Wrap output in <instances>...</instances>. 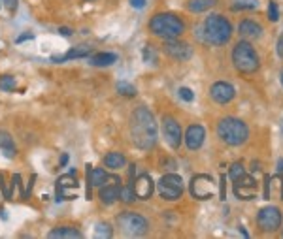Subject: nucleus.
<instances>
[{"label":"nucleus","mask_w":283,"mask_h":239,"mask_svg":"<svg viewBox=\"0 0 283 239\" xmlns=\"http://www.w3.org/2000/svg\"><path fill=\"white\" fill-rule=\"evenodd\" d=\"M130 137L138 149H151L157 143V122L147 108H136L130 115Z\"/></svg>","instance_id":"1"},{"label":"nucleus","mask_w":283,"mask_h":239,"mask_svg":"<svg viewBox=\"0 0 283 239\" xmlns=\"http://www.w3.org/2000/svg\"><path fill=\"white\" fill-rule=\"evenodd\" d=\"M147 26H149L151 34L157 38H163V40H176L185 32V23L181 21V17H178L176 13H170V11L153 15Z\"/></svg>","instance_id":"2"},{"label":"nucleus","mask_w":283,"mask_h":239,"mask_svg":"<svg viewBox=\"0 0 283 239\" xmlns=\"http://www.w3.org/2000/svg\"><path fill=\"white\" fill-rule=\"evenodd\" d=\"M202 38H204V42L212 43V45H225L232 38L231 21L219 13H212L204 21Z\"/></svg>","instance_id":"3"},{"label":"nucleus","mask_w":283,"mask_h":239,"mask_svg":"<svg viewBox=\"0 0 283 239\" xmlns=\"http://www.w3.org/2000/svg\"><path fill=\"white\" fill-rule=\"evenodd\" d=\"M217 134L227 145L238 147L248 141L249 128L244 120L236 119V117H225L217 124Z\"/></svg>","instance_id":"4"},{"label":"nucleus","mask_w":283,"mask_h":239,"mask_svg":"<svg viewBox=\"0 0 283 239\" xmlns=\"http://www.w3.org/2000/svg\"><path fill=\"white\" fill-rule=\"evenodd\" d=\"M232 62H234L236 70L242 72V74H255L259 70V66H261L257 51L246 40H242V42H238L234 45V49H232Z\"/></svg>","instance_id":"5"},{"label":"nucleus","mask_w":283,"mask_h":239,"mask_svg":"<svg viewBox=\"0 0 283 239\" xmlns=\"http://www.w3.org/2000/svg\"><path fill=\"white\" fill-rule=\"evenodd\" d=\"M115 221H117V226L121 228V232L129 238H140L149 228L146 219L142 215L134 213V211H123L121 215H117Z\"/></svg>","instance_id":"6"},{"label":"nucleus","mask_w":283,"mask_h":239,"mask_svg":"<svg viewBox=\"0 0 283 239\" xmlns=\"http://www.w3.org/2000/svg\"><path fill=\"white\" fill-rule=\"evenodd\" d=\"M159 194L163 200H168V202H176L180 200L181 194H183V179L176 173H166L161 177L159 181Z\"/></svg>","instance_id":"7"},{"label":"nucleus","mask_w":283,"mask_h":239,"mask_svg":"<svg viewBox=\"0 0 283 239\" xmlns=\"http://www.w3.org/2000/svg\"><path fill=\"white\" fill-rule=\"evenodd\" d=\"M215 188H217V183L214 181L212 175H206V173L195 175L191 179V183H189V190H191L193 198H197V200H210V198H214Z\"/></svg>","instance_id":"8"},{"label":"nucleus","mask_w":283,"mask_h":239,"mask_svg":"<svg viewBox=\"0 0 283 239\" xmlns=\"http://www.w3.org/2000/svg\"><path fill=\"white\" fill-rule=\"evenodd\" d=\"M282 211L274 205H266L257 215V224L263 232H276L282 226Z\"/></svg>","instance_id":"9"},{"label":"nucleus","mask_w":283,"mask_h":239,"mask_svg":"<svg viewBox=\"0 0 283 239\" xmlns=\"http://www.w3.org/2000/svg\"><path fill=\"white\" fill-rule=\"evenodd\" d=\"M234 194L238 200H253V198H257V192H259V183L255 181V177H251V175H242L240 179L234 181Z\"/></svg>","instance_id":"10"},{"label":"nucleus","mask_w":283,"mask_h":239,"mask_svg":"<svg viewBox=\"0 0 283 239\" xmlns=\"http://www.w3.org/2000/svg\"><path fill=\"white\" fill-rule=\"evenodd\" d=\"M164 53L172 57L174 60H180V62H185L193 57V47L189 45L187 42H181V40H164Z\"/></svg>","instance_id":"11"},{"label":"nucleus","mask_w":283,"mask_h":239,"mask_svg":"<svg viewBox=\"0 0 283 239\" xmlns=\"http://www.w3.org/2000/svg\"><path fill=\"white\" fill-rule=\"evenodd\" d=\"M130 188H132L136 200H149L155 192V183H153V179H151V175L140 173L136 179H132Z\"/></svg>","instance_id":"12"},{"label":"nucleus","mask_w":283,"mask_h":239,"mask_svg":"<svg viewBox=\"0 0 283 239\" xmlns=\"http://www.w3.org/2000/svg\"><path fill=\"white\" fill-rule=\"evenodd\" d=\"M163 136L172 149H178L181 145V126L170 115H166L163 119Z\"/></svg>","instance_id":"13"},{"label":"nucleus","mask_w":283,"mask_h":239,"mask_svg":"<svg viewBox=\"0 0 283 239\" xmlns=\"http://www.w3.org/2000/svg\"><path fill=\"white\" fill-rule=\"evenodd\" d=\"M210 96H212V100L217 104H229L234 100L236 89H234L231 83H227V81H217V83H214L212 89H210Z\"/></svg>","instance_id":"14"},{"label":"nucleus","mask_w":283,"mask_h":239,"mask_svg":"<svg viewBox=\"0 0 283 239\" xmlns=\"http://www.w3.org/2000/svg\"><path fill=\"white\" fill-rule=\"evenodd\" d=\"M119 192H121V183L117 177H110L106 185L100 187V202L104 205H112L119 200Z\"/></svg>","instance_id":"15"},{"label":"nucleus","mask_w":283,"mask_h":239,"mask_svg":"<svg viewBox=\"0 0 283 239\" xmlns=\"http://www.w3.org/2000/svg\"><path fill=\"white\" fill-rule=\"evenodd\" d=\"M204 137H206V132H204V126L200 124H191L185 132V145H187L189 151H198L202 143H204Z\"/></svg>","instance_id":"16"},{"label":"nucleus","mask_w":283,"mask_h":239,"mask_svg":"<svg viewBox=\"0 0 283 239\" xmlns=\"http://www.w3.org/2000/svg\"><path fill=\"white\" fill-rule=\"evenodd\" d=\"M265 198L266 200H283V179L282 173L265 177Z\"/></svg>","instance_id":"17"},{"label":"nucleus","mask_w":283,"mask_h":239,"mask_svg":"<svg viewBox=\"0 0 283 239\" xmlns=\"http://www.w3.org/2000/svg\"><path fill=\"white\" fill-rule=\"evenodd\" d=\"M87 168H89L87 170V200H91V188H100L102 185H106L108 179H110V175L102 168H94V170H91V166H87Z\"/></svg>","instance_id":"18"},{"label":"nucleus","mask_w":283,"mask_h":239,"mask_svg":"<svg viewBox=\"0 0 283 239\" xmlns=\"http://www.w3.org/2000/svg\"><path fill=\"white\" fill-rule=\"evenodd\" d=\"M238 32L244 40H259L263 36V26L251 19H244L238 25Z\"/></svg>","instance_id":"19"},{"label":"nucleus","mask_w":283,"mask_h":239,"mask_svg":"<svg viewBox=\"0 0 283 239\" xmlns=\"http://www.w3.org/2000/svg\"><path fill=\"white\" fill-rule=\"evenodd\" d=\"M89 62L93 66H98V68H104V66H112L117 62V55L115 53H94L89 57Z\"/></svg>","instance_id":"20"},{"label":"nucleus","mask_w":283,"mask_h":239,"mask_svg":"<svg viewBox=\"0 0 283 239\" xmlns=\"http://www.w3.org/2000/svg\"><path fill=\"white\" fill-rule=\"evenodd\" d=\"M0 149H2V154H4L6 158H13V156L17 154L13 137L9 136L8 132H4V130H0Z\"/></svg>","instance_id":"21"},{"label":"nucleus","mask_w":283,"mask_h":239,"mask_svg":"<svg viewBox=\"0 0 283 239\" xmlns=\"http://www.w3.org/2000/svg\"><path fill=\"white\" fill-rule=\"evenodd\" d=\"M49 239H57V238H68V239H76L81 238V232L74 228V226H59V228H53L49 234H47Z\"/></svg>","instance_id":"22"},{"label":"nucleus","mask_w":283,"mask_h":239,"mask_svg":"<svg viewBox=\"0 0 283 239\" xmlns=\"http://www.w3.org/2000/svg\"><path fill=\"white\" fill-rule=\"evenodd\" d=\"M125 164H127L125 154L117 153V151L108 153L106 156H104V166H106V168H110V170H121V168H125Z\"/></svg>","instance_id":"23"},{"label":"nucleus","mask_w":283,"mask_h":239,"mask_svg":"<svg viewBox=\"0 0 283 239\" xmlns=\"http://www.w3.org/2000/svg\"><path fill=\"white\" fill-rule=\"evenodd\" d=\"M219 0H189L187 2V9L191 13H202V11H208L210 8H214Z\"/></svg>","instance_id":"24"},{"label":"nucleus","mask_w":283,"mask_h":239,"mask_svg":"<svg viewBox=\"0 0 283 239\" xmlns=\"http://www.w3.org/2000/svg\"><path fill=\"white\" fill-rule=\"evenodd\" d=\"M64 60H72V59H85V57H91V47L89 45H77L74 49H70L66 55H62Z\"/></svg>","instance_id":"25"},{"label":"nucleus","mask_w":283,"mask_h":239,"mask_svg":"<svg viewBox=\"0 0 283 239\" xmlns=\"http://www.w3.org/2000/svg\"><path fill=\"white\" fill-rule=\"evenodd\" d=\"M117 93L121 94V96H136V87L134 85H130V83H127V81H119L117 83Z\"/></svg>","instance_id":"26"},{"label":"nucleus","mask_w":283,"mask_h":239,"mask_svg":"<svg viewBox=\"0 0 283 239\" xmlns=\"http://www.w3.org/2000/svg\"><path fill=\"white\" fill-rule=\"evenodd\" d=\"M13 89H15V77L13 76L0 77V91H2V93H11Z\"/></svg>","instance_id":"27"},{"label":"nucleus","mask_w":283,"mask_h":239,"mask_svg":"<svg viewBox=\"0 0 283 239\" xmlns=\"http://www.w3.org/2000/svg\"><path fill=\"white\" fill-rule=\"evenodd\" d=\"M94 234H96V238H112L113 236L112 226L108 222H98L94 228Z\"/></svg>","instance_id":"28"},{"label":"nucleus","mask_w":283,"mask_h":239,"mask_svg":"<svg viewBox=\"0 0 283 239\" xmlns=\"http://www.w3.org/2000/svg\"><path fill=\"white\" fill-rule=\"evenodd\" d=\"M242 175H246V168H244V164L234 162L231 166V170H229V177H231L232 181H236V179H240Z\"/></svg>","instance_id":"29"},{"label":"nucleus","mask_w":283,"mask_h":239,"mask_svg":"<svg viewBox=\"0 0 283 239\" xmlns=\"http://www.w3.org/2000/svg\"><path fill=\"white\" fill-rule=\"evenodd\" d=\"M119 200L121 202H125V204H132V202L136 200V196H134V192H132V188L130 187H121Z\"/></svg>","instance_id":"30"},{"label":"nucleus","mask_w":283,"mask_h":239,"mask_svg":"<svg viewBox=\"0 0 283 239\" xmlns=\"http://www.w3.org/2000/svg\"><path fill=\"white\" fill-rule=\"evenodd\" d=\"M255 9L259 8V0H238V4H234V9Z\"/></svg>","instance_id":"31"},{"label":"nucleus","mask_w":283,"mask_h":239,"mask_svg":"<svg viewBox=\"0 0 283 239\" xmlns=\"http://www.w3.org/2000/svg\"><path fill=\"white\" fill-rule=\"evenodd\" d=\"M268 19H270L272 23H276V21L280 19V8H278V2H276V0H272V2L268 4Z\"/></svg>","instance_id":"32"},{"label":"nucleus","mask_w":283,"mask_h":239,"mask_svg":"<svg viewBox=\"0 0 283 239\" xmlns=\"http://www.w3.org/2000/svg\"><path fill=\"white\" fill-rule=\"evenodd\" d=\"M180 98L181 100H185V102H193L195 100V94H193V91L189 89V87H180Z\"/></svg>","instance_id":"33"},{"label":"nucleus","mask_w":283,"mask_h":239,"mask_svg":"<svg viewBox=\"0 0 283 239\" xmlns=\"http://www.w3.org/2000/svg\"><path fill=\"white\" fill-rule=\"evenodd\" d=\"M144 60H146V62H151V60H155L153 45H146V49H144Z\"/></svg>","instance_id":"34"},{"label":"nucleus","mask_w":283,"mask_h":239,"mask_svg":"<svg viewBox=\"0 0 283 239\" xmlns=\"http://www.w3.org/2000/svg\"><path fill=\"white\" fill-rule=\"evenodd\" d=\"M2 4H4L11 13H13V11H17V0H2Z\"/></svg>","instance_id":"35"},{"label":"nucleus","mask_w":283,"mask_h":239,"mask_svg":"<svg viewBox=\"0 0 283 239\" xmlns=\"http://www.w3.org/2000/svg\"><path fill=\"white\" fill-rule=\"evenodd\" d=\"M129 2H130V6H132V8H136V9L146 8V0H129Z\"/></svg>","instance_id":"36"},{"label":"nucleus","mask_w":283,"mask_h":239,"mask_svg":"<svg viewBox=\"0 0 283 239\" xmlns=\"http://www.w3.org/2000/svg\"><path fill=\"white\" fill-rule=\"evenodd\" d=\"M59 34L64 36V38H70V36H72V28H68V26H60Z\"/></svg>","instance_id":"37"},{"label":"nucleus","mask_w":283,"mask_h":239,"mask_svg":"<svg viewBox=\"0 0 283 239\" xmlns=\"http://www.w3.org/2000/svg\"><path fill=\"white\" fill-rule=\"evenodd\" d=\"M278 55L283 59V32L282 36H280V40H278Z\"/></svg>","instance_id":"38"},{"label":"nucleus","mask_w":283,"mask_h":239,"mask_svg":"<svg viewBox=\"0 0 283 239\" xmlns=\"http://www.w3.org/2000/svg\"><path fill=\"white\" fill-rule=\"evenodd\" d=\"M32 38H34V36L30 34V32H26V34L19 36V38H17V40H15V42H17V43H21V42H25V40H32Z\"/></svg>","instance_id":"39"},{"label":"nucleus","mask_w":283,"mask_h":239,"mask_svg":"<svg viewBox=\"0 0 283 239\" xmlns=\"http://www.w3.org/2000/svg\"><path fill=\"white\" fill-rule=\"evenodd\" d=\"M278 173H283V158L278 160Z\"/></svg>","instance_id":"40"},{"label":"nucleus","mask_w":283,"mask_h":239,"mask_svg":"<svg viewBox=\"0 0 283 239\" xmlns=\"http://www.w3.org/2000/svg\"><path fill=\"white\" fill-rule=\"evenodd\" d=\"M66 162H68V154H62V158H60V166H64Z\"/></svg>","instance_id":"41"},{"label":"nucleus","mask_w":283,"mask_h":239,"mask_svg":"<svg viewBox=\"0 0 283 239\" xmlns=\"http://www.w3.org/2000/svg\"><path fill=\"white\" fill-rule=\"evenodd\" d=\"M240 234H242V236H244V238H248V236H249V234H248V232H246V230H244V228H240Z\"/></svg>","instance_id":"42"},{"label":"nucleus","mask_w":283,"mask_h":239,"mask_svg":"<svg viewBox=\"0 0 283 239\" xmlns=\"http://www.w3.org/2000/svg\"><path fill=\"white\" fill-rule=\"evenodd\" d=\"M282 85H283V70H282Z\"/></svg>","instance_id":"43"},{"label":"nucleus","mask_w":283,"mask_h":239,"mask_svg":"<svg viewBox=\"0 0 283 239\" xmlns=\"http://www.w3.org/2000/svg\"><path fill=\"white\" fill-rule=\"evenodd\" d=\"M0 8H2V0H0Z\"/></svg>","instance_id":"44"},{"label":"nucleus","mask_w":283,"mask_h":239,"mask_svg":"<svg viewBox=\"0 0 283 239\" xmlns=\"http://www.w3.org/2000/svg\"><path fill=\"white\" fill-rule=\"evenodd\" d=\"M282 236H283V234H282Z\"/></svg>","instance_id":"45"}]
</instances>
